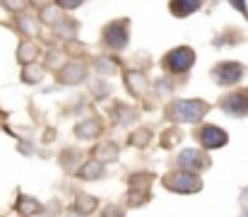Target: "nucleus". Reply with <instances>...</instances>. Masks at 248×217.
Returning <instances> with one entry per match:
<instances>
[{
	"label": "nucleus",
	"instance_id": "f257e3e1",
	"mask_svg": "<svg viewBox=\"0 0 248 217\" xmlns=\"http://www.w3.org/2000/svg\"><path fill=\"white\" fill-rule=\"evenodd\" d=\"M190 63H193V51H188V49L173 51V53L169 56V61H166V66H169L171 70H183V68L190 66Z\"/></svg>",
	"mask_w": 248,
	"mask_h": 217
},
{
	"label": "nucleus",
	"instance_id": "7ed1b4c3",
	"mask_svg": "<svg viewBox=\"0 0 248 217\" xmlns=\"http://www.w3.org/2000/svg\"><path fill=\"white\" fill-rule=\"evenodd\" d=\"M224 140L227 138H224V133L219 128H205L202 131V143L207 145V147H217V145H222Z\"/></svg>",
	"mask_w": 248,
	"mask_h": 217
},
{
	"label": "nucleus",
	"instance_id": "f03ea898",
	"mask_svg": "<svg viewBox=\"0 0 248 217\" xmlns=\"http://www.w3.org/2000/svg\"><path fill=\"white\" fill-rule=\"evenodd\" d=\"M244 101H248V92H236L234 97L224 99V109H229L234 114H244V106H241Z\"/></svg>",
	"mask_w": 248,
	"mask_h": 217
}]
</instances>
